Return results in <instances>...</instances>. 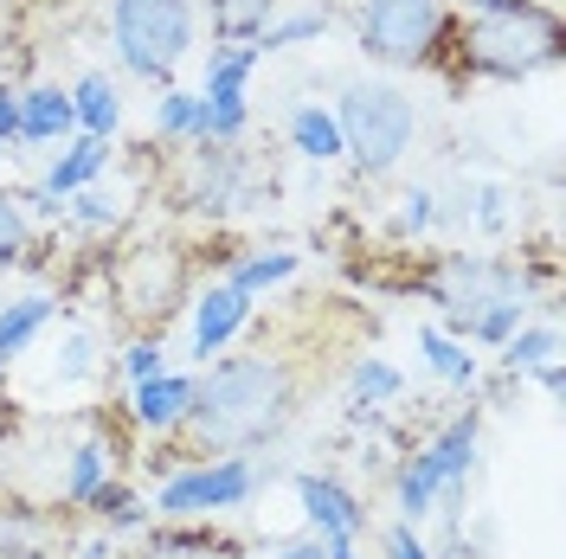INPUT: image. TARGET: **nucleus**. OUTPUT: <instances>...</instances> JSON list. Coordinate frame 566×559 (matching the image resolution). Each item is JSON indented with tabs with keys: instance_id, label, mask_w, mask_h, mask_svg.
Returning <instances> with one entry per match:
<instances>
[{
	"instance_id": "412c9836",
	"label": "nucleus",
	"mask_w": 566,
	"mask_h": 559,
	"mask_svg": "<svg viewBox=\"0 0 566 559\" xmlns=\"http://www.w3.org/2000/svg\"><path fill=\"white\" fill-rule=\"evenodd\" d=\"M84 508H91V515H97V521H104L109 534H129V527L148 521V502H142V495L129 489V483H116V476H104V483L91 489V502H84Z\"/></svg>"
},
{
	"instance_id": "39448f33",
	"label": "nucleus",
	"mask_w": 566,
	"mask_h": 559,
	"mask_svg": "<svg viewBox=\"0 0 566 559\" xmlns=\"http://www.w3.org/2000/svg\"><path fill=\"white\" fill-rule=\"evenodd\" d=\"M109 39H116V65L129 77L168 84L193 45V0H116Z\"/></svg>"
},
{
	"instance_id": "2f4dec72",
	"label": "nucleus",
	"mask_w": 566,
	"mask_h": 559,
	"mask_svg": "<svg viewBox=\"0 0 566 559\" xmlns=\"http://www.w3.org/2000/svg\"><path fill=\"white\" fill-rule=\"evenodd\" d=\"M380 559H438V553L424 547V534H419V527L392 521V527H387V553H380Z\"/></svg>"
},
{
	"instance_id": "c9c22d12",
	"label": "nucleus",
	"mask_w": 566,
	"mask_h": 559,
	"mask_svg": "<svg viewBox=\"0 0 566 559\" xmlns=\"http://www.w3.org/2000/svg\"><path fill=\"white\" fill-rule=\"evenodd\" d=\"M77 559H116V547H109V534H97V540H84V547H77Z\"/></svg>"
},
{
	"instance_id": "7c9ffc66",
	"label": "nucleus",
	"mask_w": 566,
	"mask_h": 559,
	"mask_svg": "<svg viewBox=\"0 0 566 559\" xmlns=\"http://www.w3.org/2000/svg\"><path fill=\"white\" fill-rule=\"evenodd\" d=\"M431 219H438V193H431V187H412L406 207H399V232H424Z\"/></svg>"
},
{
	"instance_id": "473e14b6",
	"label": "nucleus",
	"mask_w": 566,
	"mask_h": 559,
	"mask_svg": "<svg viewBox=\"0 0 566 559\" xmlns=\"http://www.w3.org/2000/svg\"><path fill=\"white\" fill-rule=\"evenodd\" d=\"M7 141H20V91L0 84V155H7Z\"/></svg>"
},
{
	"instance_id": "393cba45",
	"label": "nucleus",
	"mask_w": 566,
	"mask_h": 559,
	"mask_svg": "<svg viewBox=\"0 0 566 559\" xmlns=\"http://www.w3.org/2000/svg\"><path fill=\"white\" fill-rule=\"evenodd\" d=\"M155 136H168V141L200 136V91H161L155 97Z\"/></svg>"
},
{
	"instance_id": "1a4fd4ad",
	"label": "nucleus",
	"mask_w": 566,
	"mask_h": 559,
	"mask_svg": "<svg viewBox=\"0 0 566 559\" xmlns=\"http://www.w3.org/2000/svg\"><path fill=\"white\" fill-rule=\"evenodd\" d=\"M245 321H251V296H245V289H232L226 277L207 283V289L193 296V360L226 354V341H232Z\"/></svg>"
},
{
	"instance_id": "4c0bfd02",
	"label": "nucleus",
	"mask_w": 566,
	"mask_h": 559,
	"mask_svg": "<svg viewBox=\"0 0 566 559\" xmlns=\"http://www.w3.org/2000/svg\"><path fill=\"white\" fill-rule=\"evenodd\" d=\"M470 7H476V13H502V7H509V0H470Z\"/></svg>"
},
{
	"instance_id": "4468645a",
	"label": "nucleus",
	"mask_w": 566,
	"mask_h": 559,
	"mask_svg": "<svg viewBox=\"0 0 566 559\" xmlns=\"http://www.w3.org/2000/svg\"><path fill=\"white\" fill-rule=\"evenodd\" d=\"M52 315H59V296H20V303L0 309V373L52 328Z\"/></svg>"
},
{
	"instance_id": "bb28decb",
	"label": "nucleus",
	"mask_w": 566,
	"mask_h": 559,
	"mask_svg": "<svg viewBox=\"0 0 566 559\" xmlns=\"http://www.w3.org/2000/svg\"><path fill=\"white\" fill-rule=\"evenodd\" d=\"M528 321V296H502V303H490V309L470 321V341H483V348H502L515 328Z\"/></svg>"
},
{
	"instance_id": "5701e85b",
	"label": "nucleus",
	"mask_w": 566,
	"mask_h": 559,
	"mask_svg": "<svg viewBox=\"0 0 566 559\" xmlns=\"http://www.w3.org/2000/svg\"><path fill=\"white\" fill-rule=\"evenodd\" d=\"M348 386H354V405L360 412H374V405H392L399 392H406V373L392 367V360H354V373H348Z\"/></svg>"
},
{
	"instance_id": "7ed1b4c3",
	"label": "nucleus",
	"mask_w": 566,
	"mask_h": 559,
	"mask_svg": "<svg viewBox=\"0 0 566 559\" xmlns=\"http://www.w3.org/2000/svg\"><path fill=\"white\" fill-rule=\"evenodd\" d=\"M463 65L483 77H534L560 65V20L534 0H509L502 13H476L463 27Z\"/></svg>"
},
{
	"instance_id": "f704fd0d",
	"label": "nucleus",
	"mask_w": 566,
	"mask_h": 559,
	"mask_svg": "<svg viewBox=\"0 0 566 559\" xmlns=\"http://www.w3.org/2000/svg\"><path fill=\"white\" fill-rule=\"evenodd\" d=\"M316 547H322V559H360L354 540H316Z\"/></svg>"
},
{
	"instance_id": "f03ea898",
	"label": "nucleus",
	"mask_w": 566,
	"mask_h": 559,
	"mask_svg": "<svg viewBox=\"0 0 566 559\" xmlns=\"http://www.w3.org/2000/svg\"><path fill=\"white\" fill-rule=\"evenodd\" d=\"M476 444H483V419L463 412V419L444 424L419 456H406L399 476H392V508H399V521L424 527L431 515L458 521L463 489H470V470H476Z\"/></svg>"
},
{
	"instance_id": "c85d7f7f",
	"label": "nucleus",
	"mask_w": 566,
	"mask_h": 559,
	"mask_svg": "<svg viewBox=\"0 0 566 559\" xmlns=\"http://www.w3.org/2000/svg\"><path fill=\"white\" fill-rule=\"evenodd\" d=\"M33 239V225H27V212L13 207V193H0V271H13L20 264V251Z\"/></svg>"
},
{
	"instance_id": "e433bc0d",
	"label": "nucleus",
	"mask_w": 566,
	"mask_h": 559,
	"mask_svg": "<svg viewBox=\"0 0 566 559\" xmlns=\"http://www.w3.org/2000/svg\"><path fill=\"white\" fill-rule=\"evenodd\" d=\"M277 559H322V547H316V540H303V547H283Z\"/></svg>"
},
{
	"instance_id": "cd10ccee",
	"label": "nucleus",
	"mask_w": 566,
	"mask_h": 559,
	"mask_svg": "<svg viewBox=\"0 0 566 559\" xmlns=\"http://www.w3.org/2000/svg\"><path fill=\"white\" fill-rule=\"evenodd\" d=\"M175 553H232L212 527H168L155 534V559H175Z\"/></svg>"
},
{
	"instance_id": "f3484780",
	"label": "nucleus",
	"mask_w": 566,
	"mask_h": 559,
	"mask_svg": "<svg viewBox=\"0 0 566 559\" xmlns=\"http://www.w3.org/2000/svg\"><path fill=\"white\" fill-rule=\"evenodd\" d=\"M290 148L303 155V161H342V129H335V116L316 104H303V109H290Z\"/></svg>"
},
{
	"instance_id": "6ab92c4d",
	"label": "nucleus",
	"mask_w": 566,
	"mask_h": 559,
	"mask_svg": "<svg viewBox=\"0 0 566 559\" xmlns=\"http://www.w3.org/2000/svg\"><path fill=\"white\" fill-rule=\"evenodd\" d=\"M560 354V328L554 321H522L509 341H502V373H534L541 360Z\"/></svg>"
},
{
	"instance_id": "aec40b11",
	"label": "nucleus",
	"mask_w": 566,
	"mask_h": 559,
	"mask_svg": "<svg viewBox=\"0 0 566 559\" xmlns=\"http://www.w3.org/2000/svg\"><path fill=\"white\" fill-rule=\"evenodd\" d=\"M277 0H212V33L226 45H251V39L271 27Z\"/></svg>"
},
{
	"instance_id": "9b49d317",
	"label": "nucleus",
	"mask_w": 566,
	"mask_h": 559,
	"mask_svg": "<svg viewBox=\"0 0 566 559\" xmlns=\"http://www.w3.org/2000/svg\"><path fill=\"white\" fill-rule=\"evenodd\" d=\"M104 168H109V141L71 136L65 148H59V161L45 168V180H39V187H45L52 200H71L77 187H97V175H104Z\"/></svg>"
},
{
	"instance_id": "2eb2a0df",
	"label": "nucleus",
	"mask_w": 566,
	"mask_h": 559,
	"mask_svg": "<svg viewBox=\"0 0 566 559\" xmlns=\"http://www.w3.org/2000/svg\"><path fill=\"white\" fill-rule=\"evenodd\" d=\"M71 123H77V136H97V141L116 136V123H123V97H116V84H109L104 71L77 77V91H71Z\"/></svg>"
},
{
	"instance_id": "b1692460",
	"label": "nucleus",
	"mask_w": 566,
	"mask_h": 559,
	"mask_svg": "<svg viewBox=\"0 0 566 559\" xmlns=\"http://www.w3.org/2000/svg\"><path fill=\"white\" fill-rule=\"evenodd\" d=\"M322 33H328V13H322V7H296V13L271 20L251 45H258V59H264V52H283V45H310V39H322Z\"/></svg>"
},
{
	"instance_id": "a211bd4d",
	"label": "nucleus",
	"mask_w": 566,
	"mask_h": 559,
	"mask_svg": "<svg viewBox=\"0 0 566 559\" xmlns=\"http://www.w3.org/2000/svg\"><path fill=\"white\" fill-rule=\"evenodd\" d=\"M419 354H424V367H431L438 380L476 386V354H470V341H451L444 328H419Z\"/></svg>"
},
{
	"instance_id": "c756f323",
	"label": "nucleus",
	"mask_w": 566,
	"mask_h": 559,
	"mask_svg": "<svg viewBox=\"0 0 566 559\" xmlns=\"http://www.w3.org/2000/svg\"><path fill=\"white\" fill-rule=\"evenodd\" d=\"M123 373H129V386L155 380V373H168V348H161L155 335H142V341H129V348H123Z\"/></svg>"
},
{
	"instance_id": "ddd939ff",
	"label": "nucleus",
	"mask_w": 566,
	"mask_h": 559,
	"mask_svg": "<svg viewBox=\"0 0 566 559\" xmlns=\"http://www.w3.org/2000/svg\"><path fill=\"white\" fill-rule=\"evenodd\" d=\"M258 65H264V59H258V45H212V52H207V84H200V104H212V109L245 104V77Z\"/></svg>"
},
{
	"instance_id": "72a5a7b5",
	"label": "nucleus",
	"mask_w": 566,
	"mask_h": 559,
	"mask_svg": "<svg viewBox=\"0 0 566 559\" xmlns=\"http://www.w3.org/2000/svg\"><path fill=\"white\" fill-rule=\"evenodd\" d=\"M534 380H541V392H547V399H560V386H566L560 360H541V367H534Z\"/></svg>"
},
{
	"instance_id": "423d86ee",
	"label": "nucleus",
	"mask_w": 566,
	"mask_h": 559,
	"mask_svg": "<svg viewBox=\"0 0 566 559\" xmlns=\"http://www.w3.org/2000/svg\"><path fill=\"white\" fill-rule=\"evenodd\" d=\"M258 463L251 456H212V463H193V470H180L168 476L161 489H155V515L161 521H212V515H226V508H245L251 495H258Z\"/></svg>"
},
{
	"instance_id": "f257e3e1",
	"label": "nucleus",
	"mask_w": 566,
	"mask_h": 559,
	"mask_svg": "<svg viewBox=\"0 0 566 559\" xmlns=\"http://www.w3.org/2000/svg\"><path fill=\"white\" fill-rule=\"evenodd\" d=\"M296 419V373L277 354H239V360H207V373L193 380V405L180 431L200 451H258L283 437V424Z\"/></svg>"
},
{
	"instance_id": "4be33fe9",
	"label": "nucleus",
	"mask_w": 566,
	"mask_h": 559,
	"mask_svg": "<svg viewBox=\"0 0 566 559\" xmlns=\"http://www.w3.org/2000/svg\"><path fill=\"white\" fill-rule=\"evenodd\" d=\"M290 277H296V251H251V257H239V264L226 271V283L245 289V296L277 289V283H290Z\"/></svg>"
},
{
	"instance_id": "a878e982",
	"label": "nucleus",
	"mask_w": 566,
	"mask_h": 559,
	"mask_svg": "<svg viewBox=\"0 0 566 559\" xmlns=\"http://www.w3.org/2000/svg\"><path fill=\"white\" fill-rule=\"evenodd\" d=\"M65 219L84 225V232H109V225L123 219V200H116L109 187H77V193L65 200Z\"/></svg>"
},
{
	"instance_id": "6e6552de",
	"label": "nucleus",
	"mask_w": 566,
	"mask_h": 559,
	"mask_svg": "<svg viewBox=\"0 0 566 559\" xmlns=\"http://www.w3.org/2000/svg\"><path fill=\"white\" fill-rule=\"evenodd\" d=\"M296 502H303V521H310L316 540H360V534H367V502L354 489H342L335 476L303 470V476H296Z\"/></svg>"
},
{
	"instance_id": "20e7f679",
	"label": "nucleus",
	"mask_w": 566,
	"mask_h": 559,
	"mask_svg": "<svg viewBox=\"0 0 566 559\" xmlns=\"http://www.w3.org/2000/svg\"><path fill=\"white\" fill-rule=\"evenodd\" d=\"M328 116L342 129V155H354L367 175L399 168V155L419 136V104L399 84H348L342 104L328 109Z\"/></svg>"
},
{
	"instance_id": "9d476101",
	"label": "nucleus",
	"mask_w": 566,
	"mask_h": 559,
	"mask_svg": "<svg viewBox=\"0 0 566 559\" xmlns=\"http://www.w3.org/2000/svg\"><path fill=\"white\" fill-rule=\"evenodd\" d=\"M187 405H193V373H155V380H142L136 392H129V419L142 424V431H180V419H187Z\"/></svg>"
},
{
	"instance_id": "f8f14e48",
	"label": "nucleus",
	"mask_w": 566,
	"mask_h": 559,
	"mask_svg": "<svg viewBox=\"0 0 566 559\" xmlns=\"http://www.w3.org/2000/svg\"><path fill=\"white\" fill-rule=\"evenodd\" d=\"M65 136H77V123H71V91H59V84L20 91V141L45 148V141H65Z\"/></svg>"
},
{
	"instance_id": "0eeeda50",
	"label": "nucleus",
	"mask_w": 566,
	"mask_h": 559,
	"mask_svg": "<svg viewBox=\"0 0 566 559\" xmlns=\"http://www.w3.org/2000/svg\"><path fill=\"white\" fill-rule=\"evenodd\" d=\"M444 33V7L438 0H367L360 7V52L374 65H424L431 45Z\"/></svg>"
},
{
	"instance_id": "dca6fc26",
	"label": "nucleus",
	"mask_w": 566,
	"mask_h": 559,
	"mask_svg": "<svg viewBox=\"0 0 566 559\" xmlns=\"http://www.w3.org/2000/svg\"><path fill=\"white\" fill-rule=\"evenodd\" d=\"M109 476V437L104 431H91V437H77L65 456V476H59V495L65 502H91V489Z\"/></svg>"
}]
</instances>
